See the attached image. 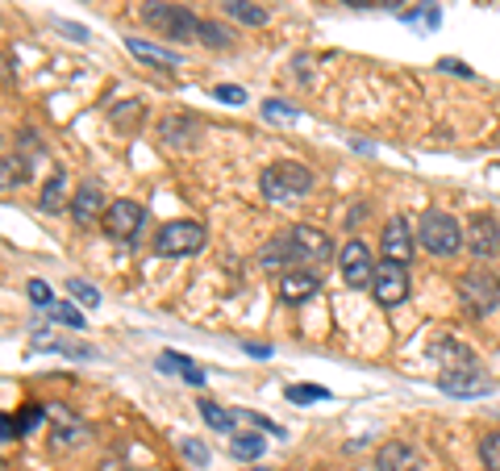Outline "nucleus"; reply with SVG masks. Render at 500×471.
I'll use <instances>...</instances> for the list:
<instances>
[{"label": "nucleus", "mask_w": 500, "mask_h": 471, "mask_svg": "<svg viewBox=\"0 0 500 471\" xmlns=\"http://www.w3.org/2000/svg\"><path fill=\"white\" fill-rule=\"evenodd\" d=\"M413 259V230L404 217H393L388 230H383V263H409Z\"/></svg>", "instance_id": "ddd939ff"}, {"label": "nucleus", "mask_w": 500, "mask_h": 471, "mask_svg": "<svg viewBox=\"0 0 500 471\" xmlns=\"http://www.w3.org/2000/svg\"><path fill=\"white\" fill-rule=\"evenodd\" d=\"M142 17H147L150 30L163 34V38H171V42L200 38V17H192L184 5H171V0H150L147 9H142Z\"/></svg>", "instance_id": "7ed1b4c3"}, {"label": "nucleus", "mask_w": 500, "mask_h": 471, "mask_svg": "<svg viewBox=\"0 0 500 471\" xmlns=\"http://www.w3.org/2000/svg\"><path fill=\"white\" fill-rule=\"evenodd\" d=\"M375 471H422V455L409 442H383L375 451Z\"/></svg>", "instance_id": "2eb2a0df"}, {"label": "nucleus", "mask_w": 500, "mask_h": 471, "mask_svg": "<svg viewBox=\"0 0 500 471\" xmlns=\"http://www.w3.org/2000/svg\"><path fill=\"white\" fill-rule=\"evenodd\" d=\"M346 5H372V0H346Z\"/></svg>", "instance_id": "a19ab883"}, {"label": "nucleus", "mask_w": 500, "mask_h": 471, "mask_svg": "<svg viewBox=\"0 0 500 471\" xmlns=\"http://www.w3.org/2000/svg\"><path fill=\"white\" fill-rule=\"evenodd\" d=\"M417 242H422L430 255L446 259V255H454L459 246H467V234H463V226L446 209H430V213H422V221H417Z\"/></svg>", "instance_id": "f03ea898"}, {"label": "nucleus", "mask_w": 500, "mask_h": 471, "mask_svg": "<svg viewBox=\"0 0 500 471\" xmlns=\"http://www.w3.org/2000/svg\"><path fill=\"white\" fill-rule=\"evenodd\" d=\"M50 317H55V322H63V325H71V330H84V313H79L76 304H67V301H55L46 309Z\"/></svg>", "instance_id": "a878e982"}, {"label": "nucleus", "mask_w": 500, "mask_h": 471, "mask_svg": "<svg viewBox=\"0 0 500 471\" xmlns=\"http://www.w3.org/2000/svg\"><path fill=\"white\" fill-rule=\"evenodd\" d=\"M197 42H205V46H213V50H226V46H234V34H230L226 26H217V21H200Z\"/></svg>", "instance_id": "b1692460"}, {"label": "nucleus", "mask_w": 500, "mask_h": 471, "mask_svg": "<svg viewBox=\"0 0 500 471\" xmlns=\"http://www.w3.org/2000/svg\"><path fill=\"white\" fill-rule=\"evenodd\" d=\"M467 251L475 259H488V255H496V251H500V226L492 221V217L475 213L467 221Z\"/></svg>", "instance_id": "f8f14e48"}, {"label": "nucleus", "mask_w": 500, "mask_h": 471, "mask_svg": "<svg viewBox=\"0 0 500 471\" xmlns=\"http://www.w3.org/2000/svg\"><path fill=\"white\" fill-rule=\"evenodd\" d=\"M55 30L67 34V38H76V42H88V30H84V26H71V21H55Z\"/></svg>", "instance_id": "4c0bfd02"}, {"label": "nucleus", "mask_w": 500, "mask_h": 471, "mask_svg": "<svg viewBox=\"0 0 500 471\" xmlns=\"http://www.w3.org/2000/svg\"><path fill=\"white\" fill-rule=\"evenodd\" d=\"M158 372H171V375H184L188 384H205V372H200L192 359H184V354L176 351H163L158 354Z\"/></svg>", "instance_id": "6ab92c4d"}, {"label": "nucleus", "mask_w": 500, "mask_h": 471, "mask_svg": "<svg viewBox=\"0 0 500 471\" xmlns=\"http://www.w3.org/2000/svg\"><path fill=\"white\" fill-rule=\"evenodd\" d=\"M205 242H209V234L200 221H167L155 238V251L167 259H184V255H197Z\"/></svg>", "instance_id": "39448f33"}, {"label": "nucleus", "mask_w": 500, "mask_h": 471, "mask_svg": "<svg viewBox=\"0 0 500 471\" xmlns=\"http://www.w3.org/2000/svg\"><path fill=\"white\" fill-rule=\"evenodd\" d=\"M259 267L263 271H292V267H301V259H296V246H292V238L288 234H275L271 242L259 251Z\"/></svg>", "instance_id": "4468645a"}, {"label": "nucleus", "mask_w": 500, "mask_h": 471, "mask_svg": "<svg viewBox=\"0 0 500 471\" xmlns=\"http://www.w3.org/2000/svg\"><path fill=\"white\" fill-rule=\"evenodd\" d=\"M263 446H267V442L259 438V434H234V455H238V459H259Z\"/></svg>", "instance_id": "bb28decb"}, {"label": "nucleus", "mask_w": 500, "mask_h": 471, "mask_svg": "<svg viewBox=\"0 0 500 471\" xmlns=\"http://www.w3.org/2000/svg\"><path fill=\"white\" fill-rule=\"evenodd\" d=\"M213 97H217V100H226V105H242L246 92H242V88H234V84H217Z\"/></svg>", "instance_id": "f704fd0d"}, {"label": "nucleus", "mask_w": 500, "mask_h": 471, "mask_svg": "<svg viewBox=\"0 0 500 471\" xmlns=\"http://www.w3.org/2000/svg\"><path fill=\"white\" fill-rule=\"evenodd\" d=\"M67 292H71V301H79V304H100V292L92 284H84V280H67Z\"/></svg>", "instance_id": "c756f323"}, {"label": "nucleus", "mask_w": 500, "mask_h": 471, "mask_svg": "<svg viewBox=\"0 0 500 471\" xmlns=\"http://www.w3.org/2000/svg\"><path fill=\"white\" fill-rule=\"evenodd\" d=\"M250 471H259V467H250Z\"/></svg>", "instance_id": "79ce46f5"}, {"label": "nucleus", "mask_w": 500, "mask_h": 471, "mask_svg": "<svg viewBox=\"0 0 500 471\" xmlns=\"http://www.w3.org/2000/svg\"><path fill=\"white\" fill-rule=\"evenodd\" d=\"M338 267H342V280L346 288H367L375 275V263H372V251H367L359 238H351V242L338 251Z\"/></svg>", "instance_id": "0eeeda50"}, {"label": "nucleus", "mask_w": 500, "mask_h": 471, "mask_svg": "<svg viewBox=\"0 0 500 471\" xmlns=\"http://www.w3.org/2000/svg\"><path fill=\"white\" fill-rule=\"evenodd\" d=\"M184 459L192 463V467H209V451L200 446L197 438H184Z\"/></svg>", "instance_id": "2f4dec72"}, {"label": "nucleus", "mask_w": 500, "mask_h": 471, "mask_svg": "<svg viewBox=\"0 0 500 471\" xmlns=\"http://www.w3.org/2000/svg\"><path fill=\"white\" fill-rule=\"evenodd\" d=\"M284 396L292 404H313V401H330V388H321V384H292Z\"/></svg>", "instance_id": "393cba45"}, {"label": "nucleus", "mask_w": 500, "mask_h": 471, "mask_svg": "<svg viewBox=\"0 0 500 471\" xmlns=\"http://www.w3.org/2000/svg\"><path fill=\"white\" fill-rule=\"evenodd\" d=\"M442 393H451V396H484V393H492V384L484 380L480 367H463V372H446V375H442Z\"/></svg>", "instance_id": "dca6fc26"}, {"label": "nucleus", "mask_w": 500, "mask_h": 471, "mask_svg": "<svg viewBox=\"0 0 500 471\" xmlns=\"http://www.w3.org/2000/svg\"><path fill=\"white\" fill-rule=\"evenodd\" d=\"M372 296H375V304H383V309L404 304L409 301V271H404L401 263H380L372 275Z\"/></svg>", "instance_id": "423d86ee"}, {"label": "nucleus", "mask_w": 500, "mask_h": 471, "mask_svg": "<svg viewBox=\"0 0 500 471\" xmlns=\"http://www.w3.org/2000/svg\"><path fill=\"white\" fill-rule=\"evenodd\" d=\"M26 292H30V301L38 304V309H50V304H55V296H50V288L42 284V280H30V284H26Z\"/></svg>", "instance_id": "473e14b6"}, {"label": "nucleus", "mask_w": 500, "mask_h": 471, "mask_svg": "<svg viewBox=\"0 0 500 471\" xmlns=\"http://www.w3.org/2000/svg\"><path fill=\"white\" fill-rule=\"evenodd\" d=\"M375 5H383V9H401L404 0H375Z\"/></svg>", "instance_id": "ea45409f"}, {"label": "nucleus", "mask_w": 500, "mask_h": 471, "mask_svg": "<svg viewBox=\"0 0 500 471\" xmlns=\"http://www.w3.org/2000/svg\"><path fill=\"white\" fill-rule=\"evenodd\" d=\"M26 179V168H21L17 159H5V192H9L13 184H21Z\"/></svg>", "instance_id": "c9c22d12"}, {"label": "nucleus", "mask_w": 500, "mask_h": 471, "mask_svg": "<svg viewBox=\"0 0 500 471\" xmlns=\"http://www.w3.org/2000/svg\"><path fill=\"white\" fill-rule=\"evenodd\" d=\"M263 118H267V121H292L296 108L284 105V100H263Z\"/></svg>", "instance_id": "7c9ffc66"}, {"label": "nucleus", "mask_w": 500, "mask_h": 471, "mask_svg": "<svg viewBox=\"0 0 500 471\" xmlns=\"http://www.w3.org/2000/svg\"><path fill=\"white\" fill-rule=\"evenodd\" d=\"M142 221H147V213H142V205L138 200H113V205L105 209V234L117 238V242H129V238L142 230Z\"/></svg>", "instance_id": "6e6552de"}, {"label": "nucleus", "mask_w": 500, "mask_h": 471, "mask_svg": "<svg viewBox=\"0 0 500 471\" xmlns=\"http://www.w3.org/2000/svg\"><path fill=\"white\" fill-rule=\"evenodd\" d=\"M197 118H179V113H171V118L158 121V138H163L167 147H188L192 138H197Z\"/></svg>", "instance_id": "f3484780"}, {"label": "nucleus", "mask_w": 500, "mask_h": 471, "mask_svg": "<svg viewBox=\"0 0 500 471\" xmlns=\"http://www.w3.org/2000/svg\"><path fill=\"white\" fill-rule=\"evenodd\" d=\"M126 46H129V55H134V59L155 63V67H163V71H176V67H179V55H171V50L150 46L147 38H126Z\"/></svg>", "instance_id": "a211bd4d"}, {"label": "nucleus", "mask_w": 500, "mask_h": 471, "mask_svg": "<svg viewBox=\"0 0 500 471\" xmlns=\"http://www.w3.org/2000/svg\"><path fill=\"white\" fill-rule=\"evenodd\" d=\"M459 301L467 304L471 317L492 313L500 304V280L492 271H484V267H471V271L459 275Z\"/></svg>", "instance_id": "20e7f679"}, {"label": "nucleus", "mask_w": 500, "mask_h": 471, "mask_svg": "<svg viewBox=\"0 0 500 471\" xmlns=\"http://www.w3.org/2000/svg\"><path fill=\"white\" fill-rule=\"evenodd\" d=\"M317 288H321V275L313 267H292L280 275V301L284 304H304L309 296H317Z\"/></svg>", "instance_id": "9b49d317"}, {"label": "nucleus", "mask_w": 500, "mask_h": 471, "mask_svg": "<svg viewBox=\"0 0 500 471\" xmlns=\"http://www.w3.org/2000/svg\"><path fill=\"white\" fill-rule=\"evenodd\" d=\"M288 238H292V246H296V259H301V267H321L325 259L333 255L330 238H325L317 226H292V230H288Z\"/></svg>", "instance_id": "9d476101"}, {"label": "nucleus", "mask_w": 500, "mask_h": 471, "mask_svg": "<svg viewBox=\"0 0 500 471\" xmlns=\"http://www.w3.org/2000/svg\"><path fill=\"white\" fill-rule=\"evenodd\" d=\"M42 209H46V213L71 209V200H67V171H55V176L46 179V188H42Z\"/></svg>", "instance_id": "aec40b11"}, {"label": "nucleus", "mask_w": 500, "mask_h": 471, "mask_svg": "<svg viewBox=\"0 0 500 471\" xmlns=\"http://www.w3.org/2000/svg\"><path fill=\"white\" fill-rule=\"evenodd\" d=\"M113 205V200H105V188L97 184V179H88V184L79 188L76 197H71V221H76L79 230H88V226H97V221H105V209Z\"/></svg>", "instance_id": "1a4fd4ad"}, {"label": "nucleus", "mask_w": 500, "mask_h": 471, "mask_svg": "<svg viewBox=\"0 0 500 471\" xmlns=\"http://www.w3.org/2000/svg\"><path fill=\"white\" fill-rule=\"evenodd\" d=\"M259 188H263V197L271 205H292V200L313 192V171L304 163H271L263 171V179H259Z\"/></svg>", "instance_id": "f257e3e1"}, {"label": "nucleus", "mask_w": 500, "mask_h": 471, "mask_svg": "<svg viewBox=\"0 0 500 471\" xmlns=\"http://www.w3.org/2000/svg\"><path fill=\"white\" fill-rule=\"evenodd\" d=\"M446 363V372H463V367H475V354L467 351V346H459V343H442L438 351H434Z\"/></svg>", "instance_id": "4be33fe9"}, {"label": "nucleus", "mask_w": 500, "mask_h": 471, "mask_svg": "<svg viewBox=\"0 0 500 471\" xmlns=\"http://www.w3.org/2000/svg\"><path fill=\"white\" fill-rule=\"evenodd\" d=\"M242 351H246V354H250V359H267V354H271V346H250V343H246V346H242Z\"/></svg>", "instance_id": "58836bf2"}, {"label": "nucleus", "mask_w": 500, "mask_h": 471, "mask_svg": "<svg viewBox=\"0 0 500 471\" xmlns=\"http://www.w3.org/2000/svg\"><path fill=\"white\" fill-rule=\"evenodd\" d=\"M200 404V417H205L213 430H221V434H230L234 430V422H238V413H230V409H221L217 401H197Z\"/></svg>", "instance_id": "5701e85b"}, {"label": "nucleus", "mask_w": 500, "mask_h": 471, "mask_svg": "<svg viewBox=\"0 0 500 471\" xmlns=\"http://www.w3.org/2000/svg\"><path fill=\"white\" fill-rule=\"evenodd\" d=\"M42 417H46V409H42V404H30V409L21 413V422H17V430H21V434H30V430H34V425H38V422H42Z\"/></svg>", "instance_id": "72a5a7b5"}, {"label": "nucleus", "mask_w": 500, "mask_h": 471, "mask_svg": "<svg viewBox=\"0 0 500 471\" xmlns=\"http://www.w3.org/2000/svg\"><path fill=\"white\" fill-rule=\"evenodd\" d=\"M438 71H446V76H459V79H471V76H475V71H471L467 63H459V59H442Z\"/></svg>", "instance_id": "e433bc0d"}, {"label": "nucleus", "mask_w": 500, "mask_h": 471, "mask_svg": "<svg viewBox=\"0 0 500 471\" xmlns=\"http://www.w3.org/2000/svg\"><path fill=\"white\" fill-rule=\"evenodd\" d=\"M480 459H484V467L488 471H500V430L480 438Z\"/></svg>", "instance_id": "cd10ccee"}, {"label": "nucleus", "mask_w": 500, "mask_h": 471, "mask_svg": "<svg viewBox=\"0 0 500 471\" xmlns=\"http://www.w3.org/2000/svg\"><path fill=\"white\" fill-rule=\"evenodd\" d=\"M217 5H221L230 17L246 21V26H267V9H263V5H250V0H217Z\"/></svg>", "instance_id": "412c9836"}, {"label": "nucleus", "mask_w": 500, "mask_h": 471, "mask_svg": "<svg viewBox=\"0 0 500 471\" xmlns=\"http://www.w3.org/2000/svg\"><path fill=\"white\" fill-rule=\"evenodd\" d=\"M55 417H59V430L50 434V438L59 442V446H67V442H76L79 434H84V430H79V425H76V422H71V417H67V413H59V409H55Z\"/></svg>", "instance_id": "c85d7f7f"}]
</instances>
